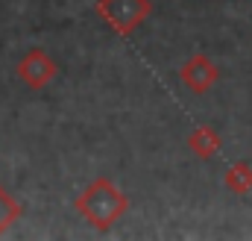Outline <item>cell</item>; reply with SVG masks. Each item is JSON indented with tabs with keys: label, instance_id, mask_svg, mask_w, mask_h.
Listing matches in <instances>:
<instances>
[{
	"label": "cell",
	"instance_id": "cell-1",
	"mask_svg": "<svg viewBox=\"0 0 252 241\" xmlns=\"http://www.w3.org/2000/svg\"><path fill=\"white\" fill-rule=\"evenodd\" d=\"M76 212L97 230V233H109L129 209V197L109 180V177H97L88 182V188L76 197Z\"/></svg>",
	"mask_w": 252,
	"mask_h": 241
},
{
	"label": "cell",
	"instance_id": "cell-2",
	"mask_svg": "<svg viewBox=\"0 0 252 241\" xmlns=\"http://www.w3.org/2000/svg\"><path fill=\"white\" fill-rule=\"evenodd\" d=\"M153 12L150 0H97V15L118 33L129 36L132 30H138Z\"/></svg>",
	"mask_w": 252,
	"mask_h": 241
},
{
	"label": "cell",
	"instance_id": "cell-3",
	"mask_svg": "<svg viewBox=\"0 0 252 241\" xmlns=\"http://www.w3.org/2000/svg\"><path fill=\"white\" fill-rule=\"evenodd\" d=\"M56 74H59V65L53 62L50 53H44L41 47L27 50V53L21 56V62H18V77H21V82H24L27 88H32V91L47 88V85L56 80Z\"/></svg>",
	"mask_w": 252,
	"mask_h": 241
},
{
	"label": "cell",
	"instance_id": "cell-4",
	"mask_svg": "<svg viewBox=\"0 0 252 241\" xmlns=\"http://www.w3.org/2000/svg\"><path fill=\"white\" fill-rule=\"evenodd\" d=\"M179 77H182V82L188 85L193 94H205V91L214 88V82L220 80V68L208 59L205 53H193V56L182 65Z\"/></svg>",
	"mask_w": 252,
	"mask_h": 241
},
{
	"label": "cell",
	"instance_id": "cell-5",
	"mask_svg": "<svg viewBox=\"0 0 252 241\" xmlns=\"http://www.w3.org/2000/svg\"><path fill=\"white\" fill-rule=\"evenodd\" d=\"M220 147H223V138H220V132H217L214 126H196L188 135V150L193 156H199V159L217 156Z\"/></svg>",
	"mask_w": 252,
	"mask_h": 241
},
{
	"label": "cell",
	"instance_id": "cell-6",
	"mask_svg": "<svg viewBox=\"0 0 252 241\" xmlns=\"http://www.w3.org/2000/svg\"><path fill=\"white\" fill-rule=\"evenodd\" d=\"M223 182H226V188H229L232 194H241V197L252 194V165L250 162H235V165H229V171L223 174Z\"/></svg>",
	"mask_w": 252,
	"mask_h": 241
},
{
	"label": "cell",
	"instance_id": "cell-7",
	"mask_svg": "<svg viewBox=\"0 0 252 241\" xmlns=\"http://www.w3.org/2000/svg\"><path fill=\"white\" fill-rule=\"evenodd\" d=\"M21 218V203L0 185V236Z\"/></svg>",
	"mask_w": 252,
	"mask_h": 241
}]
</instances>
